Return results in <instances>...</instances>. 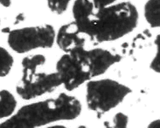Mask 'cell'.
<instances>
[{"mask_svg": "<svg viewBox=\"0 0 160 128\" xmlns=\"http://www.w3.org/2000/svg\"><path fill=\"white\" fill-rule=\"evenodd\" d=\"M72 16L80 32L96 44L124 37L136 28L139 20L138 10L130 2L96 8L90 0H75Z\"/></svg>", "mask_w": 160, "mask_h": 128, "instance_id": "1", "label": "cell"}, {"mask_svg": "<svg viewBox=\"0 0 160 128\" xmlns=\"http://www.w3.org/2000/svg\"><path fill=\"white\" fill-rule=\"evenodd\" d=\"M82 105L73 96L60 94L55 98L22 107L5 120L13 128H38L61 120H72L80 115Z\"/></svg>", "mask_w": 160, "mask_h": 128, "instance_id": "2", "label": "cell"}, {"mask_svg": "<svg viewBox=\"0 0 160 128\" xmlns=\"http://www.w3.org/2000/svg\"><path fill=\"white\" fill-rule=\"evenodd\" d=\"M131 89L111 79L89 80L86 85V103L89 109L104 114L123 102Z\"/></svg>", "mask_w": 160, "mask_h": 128, "instance_id": "3", "label": "cell"}, {"mask_svg": "<svg viewBox=\"0 0 160 128\" xmlns=\"http://www.w3.org/2000/svg\"><path fill=\"white\" fill-rule=\"evenodd\" d=\"M56 32L49 24L18 28L9 32L8 44L19 54L37 49H49L56 43Z\"/></svg>", "mask_w": 160, "mask_h": 128, "instance_id": "4", "label": "cell"}, {"mask_svg": "<svg viewBox=\"0 0 160 128\" xmlns=\"http://www.w3.org/2000/svg\"><path fill=\"white\" fill-rule=\"evenodd\" d=\"M84 51L85 47L65 53L56 63V73L68 91H73L92 79Z\"/></svg>", "mask_w": 160, "mask_h": 128, "instance_id": "5", "label": "cell"}, {"mask_svg": "<svg viewBox=\"0 0 160 128\" xmlns=\"http://www.w3.org/2000/svg\"><path fill=\"white\" fill-rule=\"evenodd\" d=\"M57 73H37L28 80H21L16 86V92L24 100H31L51 92L62 85Z\"/></svg>", "mask_w": 160, "mask_h": 128, "instance_id": "6", "label": "cell"}, {"mask_svg": "<svg viewBox=\"0 0 160 128\" xmlns=\"http://www.w3.org/2000/svg\"><path fill=\"white\" fill-rule=\"evenodd\" d=\"M85 57L92 78L98 77L121 60V56L102 48L85 50Z\"/></svg>", "mask_w": 160, "mask_h": 128, "instance_id": "7", "label": "cell"}, {"mask_svg": "<svg viewBox=\"0 0 160 128\" xmlns=\"http://www.w3.org/2000/svg\"><path fill=\"white\" fill-rule=\"evenodd\" d=\"M56 43L65 53L84 48L86 36L82 33L74 22L62 25L56 32Z\"/></svg>", "mask_w": 160, "mask_h": 128, "instance_id": "8", "label": "cell"}, {"mask_svg": "<svg viewBox=\"0 0 160 128\" xmlns=\"http://www.w3.org/2000/svg\"><path fill=\"white\" fill-rule=\"evenodd\" d=\"M46 62V58L43 55L36 54L25 57L22 60V80H28L34 74H37L38 69L43 66Z\"/></svg>", "mask_w": 160, "mask_h": 128, "instance_id": "9", "label": "cell"}, {"mask_svg": "<svg viewBox=\"0 0 160 128\" xmlns=\"http://www.w3.org/2000/svg\"><path fill=\"white\" fill-rule=\"evenodd\" d=\"M17 102L12 93L7 90L0 91V119L12 115L16 109Z\"/></svg>", "mask_w": 160, "mask_h": 128, "instance_id": "10", "label": "cell"}, {"mask_svg": "<svg viewBox=\"0 0 160 128\" xmlns=\"http://www.w3.org/2000/svg\"><path fill=\"white\" fill-rule=\"evenodd\" d=\"M144 16L152 28H160V0H148L144 7Z\"/></svg>", "mask_w": 160, "mask_h": 128, "instance_id": "11", "label": "cell"}, {"mask_svg": "<svg viewBox=\"0 0 160 128\" xmlns=\"http://www.w3.org/2000/svg\"><path fill=\"white\" fill-rule=\"evenodd\" d=\"M14 64V58L9 51L0 46V77L9 74Z\"/></svg>", "mask_w": 160, "mask_h": 128, "instance_id": "12", "label": "cell"}, {"mask_svg": "<svg viewBox=\"0 0 160 128\" xmlns=\"http://www.w3.org/2000/svg\"><path fill=\"white\" fill-rule=\"evenodd\" d=\"M70 2L71 0H47L49 9L58 15H61L67 10Z\"/></svg>", "mask_w": 160, "mask_h": 128, "instance_id": "13", "label": "cell"}, {"mask_svg": "<svg viewBox=\"0 0 160 128\" xmlns=\"http://www.w3.org/2000/svg\"><path fill=\"white\" fill-rule=\"evenodd\" d=\"M154 43L157 47V52H156V55L153 57V59L152 60L150 68L154 72L160 74V34L157 35Z\"/></svg>", "mask_w": 160, "mask_h": 128, "instance_id": "14", "label": "cell"}, {"mask_svg": "<svg viewBox=\"0 0 160 128\" xmlns=\"http://www.w3.org/2000/svg\"><path fill=\"white\" fill-rule=\"evenodd\" d=\"M129 118L123 113H117L113 117L114 128H128Z\"/></svg>", "mask_w": 160, "mask_h": 128, "instance_id": "15", "label": "cell"}, {"mask_svg": "<svg viewBox=\"0 0 160 128\" xmlns=\"http://www.w3.org/2000/svg\"><path fill=\"white\" fill-rule=\"evenodd\" d=\"M117 0H92V3L96 8H102L112 4L116 2Z\"/></svg>", "mask_w": 160, "mask_h": 128, "instance_id": "16", "label": "cell"}, {"mask_svg": "<svg viewBox=\"0 0 160 128\" xmlns=\"http://www.w3.org/2000/svg\"><path fill=\"white\" fill-rule=\"evenodd\" d=\"M148 128H160V120H156L148 125Z\"/></svg>", "mask_w": 160, "mask_h": 128, "instance_id": "17", "label": "cell"}, {"mask_svg": "<svg viewBox=\"0 0 160 128\" xmlns=\"http://www.w3.org/2000/svg\"><path fill=\"white\" fill-rule=\"evenodd\" d=\"M11 3V0H0V4L4 7H9Z\"/></svg>", "mask_w": 160, "mask_h": 128, "instance_id": "18", "label": "cell"}, {"mask_svg": "<svg viewBox=\"0 0 160 128\" xmlns=\"http://www.w3.org/2000/svg\"><path fill=\"white\" fill-rule=\"evenodd\" d=\"M0 128H13V127H11L10 125H8L5 121H3V123H1V124H0Z\"/></svg>", "mask_w": 160, "mask_h": 128, "instance_id": "19", "label": "cell"}, {"mask_svg": "<svg viewBox=\"0 0 160 128\" xmlns=\"http://www.w3.org/2000/svg\"><path fill=\"white\" fill-rule=\"evenodd\" d=\"M46 128H68L64 126V125H50V126H48Z\"/></svg>", "mask_w": 160, "mask_h": 128, "instance_id": "20", "label": "cell"}]
</instances>
